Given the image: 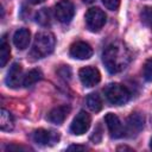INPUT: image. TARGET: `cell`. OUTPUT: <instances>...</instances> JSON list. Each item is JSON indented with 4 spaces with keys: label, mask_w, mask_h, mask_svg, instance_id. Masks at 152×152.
<instances>
[{
    "label": "cell",
    "mask_w": 152,
    "mask_h": 152,
    "mask_svg": "<svg viewBox=\"0 0 152 152\" xmlns=\"http://www.w3.org/2000/svg\"><path fill=\"white\" fill-rule=\"evenodd\" d=\"M103 63L110 74H115L126 68L129 55L127 49L120 43H113L103 51Z\"/></svg>",
    "instance_id": "obj_1"
},
{
    "label": "cell",
    "mask_w": 152,
    "mask_h": 152,
    "mask_svg": "<svg viewBox=\"0 0 152 152\" xmlns=\"http://www.w3.org/2000/svg\"><path fill=\"white\" fill-rule=\"evenodd\" d=\"M55 48V37L49 31H42L36 34L31 55L36 58H43L50 55Z\"/></svg>",
    "instance_id": "obj_2"
},
{
    "label": "cell",
    "mask_w": 152,
    "mask_h": 152,
    "mask_svg": "<svg viewBox=\"0 0 152 152\" xmlns=\"http://www.w3.org/2000/svg\"><path fill=\"white\" fill-rule=\"evenodd\" d=\"M103 93L106 95V99L115 106L125 104L131 97L129 90L125 86H121L119 83H109L103 89Z\"/></svg>",
    "instance_id": "obj_3"
},
{
    "label": "cell",
    "mask_w": 152,
    "mask_h": 152,
    "mask_svg": "<svg viewBox=\"0 0 152 152\" xmlns=\"http://www.w3.org/2000/svg\"><path fill=\"white\" fill-rule=\"evenodd\" d=\"M106 24V14L97 7H91L86 13V25L91 32L100 31Z\"/></svg>",
    "instance_id": "obj_4"
},
{
    "label": "cell",
    "mask_w": 152,
    "mask_h": 152,
    "mask_svg": "<svg viewBox=\"0 0 152 152\" xmlns=\"http://www.w3.org/2000/svg\"><path fill=\"white\" fill-rule=\"evenodd\" d=\"M75 14L74 5L70 0H61L55 6V15L56 19L63 24H68L71 21Z\"/></svg>",
    "instance_id": "obj_5"
},
{
    "label": "cell",
    "mask_w": 152,
    "mask_h": 152,
    "mask_svg": "<svg viewBox=\"0 0 152 152\" xmlns=\"http://www.w3.org/2000/svg\"><path fill=\"white\" fill-rule=\"evenodd\" d=\"M89 127H90V115L87 112L81 110L72 120L70 125V132L75 135H82L89 129Z\"/></svg>",
    "instance_id": "obj_6"
},
{
    "label": "cell",
    "mask_w": 152,
    "mask_h": 152,
    "mask_svg": "<svg viewBox=\"0 0 152 152\" xmlns=\"http://www.w3.org/2000/svg\"><path fill=\"white\" fill-rule=\"evenodd\" d=\"M78 76H80V80H81L82 84L84 87H88V88L94 87L101 80L100 71L96 68L91 66V65H88V66H84V68L80 69Z\"/></svg>",
    "instance_id": "obj_7"
},
{
    "label": "cell",
    "mask_w": 152,
    "mask_h": 152,
    "mask_svg": "<svg viewBox=\"0 0 152 152\" xmlns=\"http://www.w3.org/2000/svg\"><path fill=\"white\" fill-rule=\"evenodd\" d=\"M33 140L38 145L50 146V145H55L56 142H58L59 134L57 132H52V131H48V129H44V128H39L33 133Z\"/></svg>",
    "instance_id": "obj_8"
},
{
    "label": "cell",
    "mask_w": 152,
    "mask_h": 152,
    "mask_svg": "<svg viewBox=\"0 0 152 152\" xmlns=\"http://www.w3.org/2000/svg\"><path fill=\"white\" fill-rule=\"evenodd\" d=\"M104 121L106 125L108 127L109 134L112 138H121L125 134V127L122 126L120 119L118 118V115L113 114V113H108L104 116Z\"/></svg>",
    "instance_id": "obj_9"
},
{
    "label": "cell",
    "mask_w": 152,
    "mask_h": 152,
    "mask_svg": "<svg viewBox=\"0 0 152 152\" xmlns=\"http://www.w3.org/2000/svg\"><path fill=\"white\" fill-rule=\"evenodd\" d=\"M23 68L19 63H13L6 76V84L11 88H18L23 84Z\"/></svg>",
    "instance_id": "obj_10"
},
{
    "label": "cell",
    "mask_w": 152,
    "mask_h": 152,
    "mask_svg": "<svg viewBox=\"0 0 152 152\" xmlns=\"http://www.w3.org/2000/svg\"><path fill=\"white\" fill-rule=\"evenodd\" d=\"M69 53L76 59H88L93 55V49L86 42H76L70 46Z\"/></svg>",
    "instance_id": "obj_11"
},
{
    "label": "cell",
    "mask_w": 152,
    "mask_h": 152,
    "mask_svg": "<svg viewBox=\"0 0 152 152\" xmlns=\"http://www.w3.org/2000/svg\"><path fill=\"white\" fill-rule=\"evenodd\" d=\"M144 127V116L140 113H132L126 122L125 133H127L129 137L137 135Z\"/></svg>",
    "instance_id": "obj_12"
},
{
    "label": "cell",
    "mask_w": 152,
    "mask_h": 152,
    "mask_svg": "<svg viewBox=\"0 0 152 152\" xmlns=\"http://www.w3.org/2000/svg\"><path fill=\"white\" fill-rule=\"evenodd\" d=\"M69 113H70V107L66 106V104H62V106H58V107H55L53 109H51L49 112L46 119L51 124L61 125L66 119V116H68Z\"/></svg>",
    "instance_id": "obj_13"
},
{
    "label": "cell",
    "mask_w": 152,
    "mask_h": 152,
    "mask_svg": "<svg viewBox=\"0 0 152 152\" xmlns=\"http://www.w3.org/2000/svg\"><path fill=\"white\" fill-rule=\"evenodd\" d=\"M30 39H31V33L27 28L17 30L13 36V43L19 50H25L30 44Z\"/></svg>",
    "instance_id": "obj_14"
},
{
    "label": "cell",
    "mask_w": 152,
    "mask_h": 152,
    "mask_svg": "<svg viewBox=\"0 0 152 152\" xmlns=\"http://www.w3.org/2000/svg\"><path fill=\"white\" fill-rule=\"evenodd\" d=\"M0 128H1V131H6V132H10L14 128V119H13L12 114L10 112H7L6 109H1Z\"/></svg>",
    "instance_id": "obj_15"
},
{
    "label": "cell",
    "mask_w": 152,
    "mask_h": 152,
    "mask_svg": "<svg viewBox=\"0 0 152 152\" xmlns=\"http://www.w3.org/2000/svg\"><path fill=\"white\" fill-rule=\"evenodd\" d=\"M86 103H87V107L91 112H100L102 108V100H101L100 95L96 93L89 94L86 99Z\"/></svg>",
    "instance_id": "obj_16"
},
{
    "label": "cell",
    "mask_w": 152,
    "mask_h": 152,
    "mask_svg": "<svg viewBox=\"0 0 152 152\" xmlns=\"http://www.w3.org/2000/svg\"><path fill=\"white\" fill-rule=\"evenodd\" d=\"M42 77H43V75H42V71L39 69H32V70H30L24 76L23 86L24 87H31L32 84H34L36 82H38L39 80H42Z\"/></svg>",
    "instance_id": "obj_17"
},
{
    "label": "cell",
    "mask_w": 152,
    "mask_h": 152,
    "mask_svg": "<svg viewBox=\"0 0 152 152\" xmlns=\"http://www.w3.org/2000/svg\"><path fill=\"white\" fill-rule=\"evenodd\" d=\"M10 55H11L10 44L7 43L6 37L4 36L1 38V43H0V65L1 66H5L6 65V63L10 59Z\"/></svg>",
    "instance_id": "obj_18"
},
{
    "label": "cell",
    "mask_w": 152,
    "mask_h": 152,
    "mask_svg": "<svg viewBox=\"0 0 152 152\" xmlns=\"http://www.w3.org/2000/svg\"><path fill=\"white\" fill-rule=\"evenodd\" d=\"M36 21L38 24H40L42 26H46L50 25L51 23V13L49 11V8H42L37 12L36 14Z\"/></svg>",
    "instance_id": "obj_19"
},
{
    "label": "cell",
    "mask_w": 152,
    "mask_h": 152,
    "mask_svg": "<svg viewBox=\"0 0 152 152\" xmlns=\"http://www.w3.org/2000/svg\"><path fill=\"white\" fill-rule=\"evenodd\" d=\"M141 20L150 27H152V7H144L140 13Z\"/></svg>",
    "instance_id": "obj_20"
},
{
    "label": "cell",
    "mask_w": 152,
    "mask_h": 152,
    "mask_svg": "<svg viewBox=\"0 0 152 152\" xmlns=\"http://www.w3.org/2000/svg\"><path fill=\"white\" fill-rule=\"evenodd\" d=\"M142 75H144V78H145L146 81L152 82V59L146 61V63L144 64Z\"/></svg>",
    "instance_id": "obj_21"
},
{
    "label": "cell",
    "mask_w": 152,
    "mask_h": 152,
    "mask_svg": "<svg viewBox=\"0 0 152 152\" xmlns=\"http://www.w3.org/2000/svg\"><path fill=\"white\" fill-rule=\"evenodd\" d=\"M102 4L104 5L106 8L110 11H115L120 5V0H102Z\"/></svg>",
    "instance_id": "obj_22"
},
{
    "label": "cell",
    "mask_w": 152,
    "mask_h": 152,
    "mask_svg": "<svg viewBox=\"0 0 152 152\" xmlns=\"http://www.w3.org/2000/svg\"><path fill=\"white\" fill-rule=\"evenodd\" d=\"M68 150H86L84 146H78V145H71L68 147Z\"/></svg>",
    "instance_id": "obj_23"
},
{
    "label": "cell",
    "mask_w": 152,
    "mask_h": 152,
    "mask_svg": "<svg viewBox=\"0 0 152 152\" xmlns=\"http://www.w3.org/2000/svg\"><path fill=\"white\" fill-rule=\"evenodd\" d=\"M32 5H38V4H42V2H44L45 0H28Z\"/></svg>",
    "instance_id": "obj_24"
},
{
    "label": "cell",
    "mask_w": 152,
    "mask_h": 152,
    "mask_svg": "<svg viewBox=\"0 0 152 152\" xmlns=\"http://www.w3.org/2000/svg\"><path fill=\"white\" fill-rule=\"evenodd\" d=\"M94 1H95V0H83L84 4H93Z\"/></svg>",
    "instance_id": "obj_25"
},
{
    "label": "cell",
    "mask_w": 152,
    "mask_h": 152,
    "mask_svg": "<svg viewBox=\"0 0 152 152\" xmlns=\"http://www.w3.org/2000/svg\"><path fill=\"white\" fill-rule=\"evenodd\" d=\"M150 147H151V150H152V139H151V141H150Z\"/></svg>",
    "instance_id": "obj_26"
}]
</instances>
